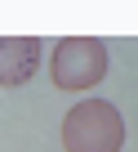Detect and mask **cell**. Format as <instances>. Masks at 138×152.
I'll use <instances>...</instances> for the list:
<instances>
[{"label":"cell","mask_w":138,"mask_h":152,"mask_svg":"<svg viewBox=\"0 0 138 152\" xmlns=\"http://www.w3.org/2000/svg\"><path fill=\"white\" fill-rule=\"evenodd\" d=\"M40 67V40L36 36H0V90L27 85Z\"/></svg>","instance_id":"cell-3"},{"label":"cell","mask_w":138,"mask_h":152,"mask_svg":"<svg viewBox=\"0 0 138 152\" xmlns=\"http://www.w3.org/2000/svg\"><path fill=\"white\" fill-rule=\"evenodd\" d=\"M49 76L58 90H94L107 76V45L98 36H62L53 45Z\"/></svg>","instance_id":"cell-2"},{"label":"cell","mask_w":138,"mask_h":152,"mask_svg":"<svg viewBox=\"0 0 138 152\" xmlns=\"http://www.w3.org/2000/svg\"><path fill=\"white\" fill-rule=\"evenodd\" d=\"M125 121L107 99H85L62 116V148L67 152H120Z\"/></svg>","instance_id":"cell-1"}]
</instances>
